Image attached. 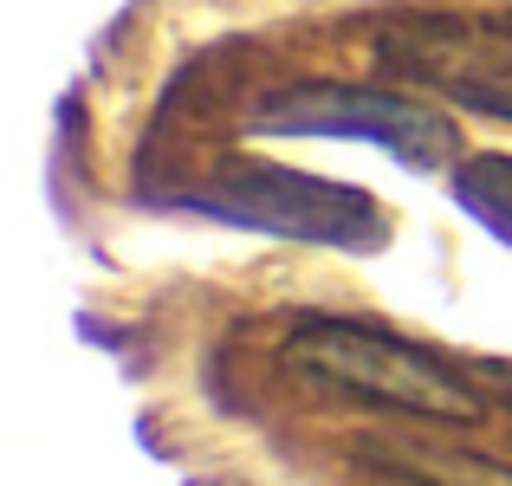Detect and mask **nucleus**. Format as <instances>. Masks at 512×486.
I'll return each mask as SVG.
<instances>
[{"label": "nucleus", "mask_w": 512, "mask_h": 486, "mask_svg": "<svg viewBox=\"0 0 512 486\" xmlns=\"http://www.w3.org/2000/svg\"><path fill=\"white\" fill-rule=\"evenodd\" d=\"M286 370L312 389H338L350 402L370 409H396L409 422L428 428H474L487 422V396L467 383V370H454L441 350L409 344V337L383 331V324L357 318H305L286 337Z\"/></svg>", "instance_id": "obj_1"}, {"label": "nucleus", "mask_w": 512, "mask_h": 486, "mask_svg": "<svg viewBox=\"0 0 512 486\" xmlns=\"http://www.w3.org/2000/svg\"><path fill=\"white\" fill-rule=\"evenodd\" d=\"M201 214L234 227H260V234L279 240H305V247H383L389 221L363 188L325 182V175L305 169H279V162H227L201 182L195 195Z\"/></svg>", "instance_id": "obj_2"}, {"label": "nucleus", "mask_w": 512, "mask_h": 486, "mask_svg": "<svg viewBox=\"0 0 512 486\" xmlns=\"http://www.w3.org/2000/svg\"><path fill=\"white\" fill-rule=\"evenodd\" d=\"M253 130L266 137H350V143H376L409 169H441L461 156V130L448 111H435L428 98L409 91H383V85H286L266 104H253Z\"/></svg>", "instance_id": "obj_3"}, {"label": "nucleus", "mask_w": 512, "mask_h": 486, "mask_svg": "<svg viewBox=\"0 0 512 486\" xmlns=\"http://www.w3.org/2000/svg\"><path fill=\"white\" fill-rule=\"evenodd\" d=\"M376 65L415 91L512 124V20L493 13H396L376 26Z\"/></svg>", "instance_id": "obj_4"}, {"label": "nucleus", "mask_w": 512, "mask_h": 486, "mask_svg": "<svg viewBox=\"0 0 512 486\" xmlns=\"http://www.w3.org/2000/svg\"><path fill=\"white\" fill-rule=\"evenodd\" d=\"M357 454L370 467H383V474L409 480V486H512L506 461L448 448V441H428V435H370Z\"/></svg>", "instance_id": "obj_5"}, {"label": "nucleus", "mask_w": 512, "mask_h": 486, "mask_svg": "<svg viewBox=\"0 0 512 486\" xmlns=\"http://www.w3.org/2000/svg\"><path fill=\"white\" fill-rule=\"evenodd\" d=\"M454 201L512 247V156H500V150L467 156L461 169H454Z\"/></svg>", "instance_id": "obj_6"}]
</instances>
